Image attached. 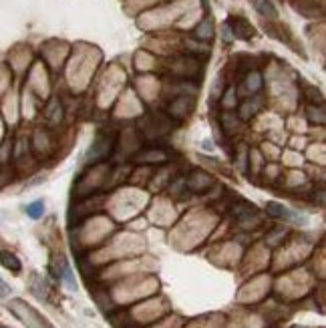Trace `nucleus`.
Returning <instances> with one entry per match:
<instances>
[{
  "mask_svg": "<svg viewBox=\"0 0 326 328\" xmlns=\"http://www.w3.org/2000/svg\"><path fill=\"white\" fill-rule=\"evenodd\" d=\"M8 308L16 314V318H20L29 328H53L36 310H33L29 304H25L22 300H10Z\"/></svg>",
  "mask_w": 326,
  "mask_h": 328,
  "instance_id": "1",
  "label": "nucleus"
},
{
  "mask_svg": "<svg viewBox=\"0 0 326 328\" xmlns=\"http://www.w3.org/2000/svg\"><path fill=\"white\" fill-rule=\"evenodd\" d=\"M0 264L6 268V270H10V272H14V274H18L20 270H22V264L20 260L12 254V252H8V250H2L0 252Z\"/></svg>",
  "mask_w": 326,
  "mask_h": 328,
  "instance_id": "5",
  "label": "nucleus"
},
{
  "mask_svg": "<svg viewBox=\"0 0 326 328\" xmlns=\"http://www.w3.org/2000/svg\"><path fill=\"white\" fill-rule=\"evenodd\" d=\"M51 272L55 274V278H59V280L65 282L68 290H77V282H75L73 268H71V264L66 262L65 256H55V258H53V262H51Z\"/></svg>",
  "mask_w": 326,
  "mask_h": 328,
  "instance_id": "2",
  "label": "nucleus"
},
{
  "mask_svg": "<svg viewBox=\"0 0 326 328\" xmlns=\"http://www.w3.org/2000/svg\"><path fill=\"white\" fill-rule=\"evenodd\" d=\"M266 212H268V216H272V218H282V220H288V222H294V224H306V216L284 207V205L278 203V201H268V203H266Z\"/></svg>",
  "mask_w": 326,
  "mask_h": 328,
  "instance_id": "3",
  "label": "nucleus"
},
{
  "mask_svg": "<svg viewBox=\"0 0 326 328\" xmlns=\"http://www.w3.org/2000/svg\"><path fill=\"white\" fill-rule=\"evenodd\" d=\"M229 22H231L234 34L238 38H252L254 36V29L248 25V20H244V18H229Z\"/></svg>",
  "mask_w": 326,
  "mask_h": 328,
  "instance_id": "4",
  "label": "nucleus"
},
{
  "mask_svg": "<svg viewBox=\"0 0 326 328\" xmlns=\"http://www.w3.org/2000/svg\"><path fill=\"white\" fill-rule=\"evenodd\" d=\"M252 2H254L256 10L260 12L262 16H268V18H276L278 16V12H276V8H274V4L270 0H252Z\"/></svg>",
  "mask_w": 326,
  "mask_h": 328,
  "instance_id": "6",
  "label": "nucleus"
},
{
  "mask_svg": "<svg viewBox=\"0 0 326 328\" xmlns=\"http://www.w3.org/2000/svg\"><path fill=\"white\" fill-rule=\"evenodd\" d=\"M10 294V286L0 278V296H8Z\"/></svg>",
  "mask_w": 326,
  "mask_h": 328,
  "instance_id": "8",
  "label": "nucleus"
},
{
  "mask_svg": "<svg viewBox=\"0 0 326 328\" xmlns=\"http://www.w3.org/2000/svg\"><path fill=\"white\" fill-rule=\"evenodd\" d=\"M25 212H27V216L33 218V220L42 218V214H44V203H42V199H36L33 203H29V205L25 207Z\"/></svg>",
  "mask_w": 326,
  "mask_h": 328,
  "instance_id": "7",
  "label": "nucleus"
}]
</instances>
